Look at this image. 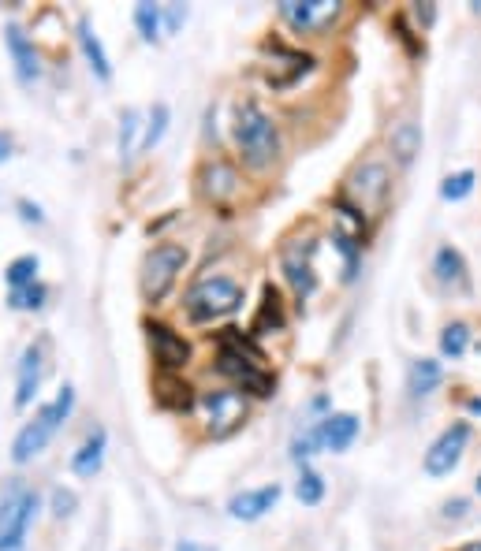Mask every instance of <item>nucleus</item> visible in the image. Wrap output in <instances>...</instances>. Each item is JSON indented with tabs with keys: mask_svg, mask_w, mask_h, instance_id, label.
<instances>
[{
	"mask_svg": "<svg viewBox=\"0 0 481 551\" xmlns=\"http://www.w3.org/2000/svg\"><path fill=\"white\" fill-rule=\"evenodd\" d=\"M265 354L254 343H250L239 328H224L220 332V358L217 369L224 377H232L235 384L258 399H269L273 395V377L265 373Z\"/></svg>",
	"mask_w": 481,
	"mask_h": 551,
	"instance_id": "obj_1",
	"label": "nucleus"
},
{
	"mask_svg": "<svg viewBox=\"0 0 481 551\" xmlns=\"http://www.w3.org/2000/svg\"><path fill=\"white\" fill-rule=\"evenodd\" d=\"M232 135L235 146L243 153V161L250 168H269L280 157V131H276L273 116L265 112L258 101H239L235 105V120H232Z\"/></svg>",
	"mask_w": 481,
	"mask_h": 551,
	"instance_id": "obj_2",
	"label": "nucleus"
},
{
	"mask_svg": "<svg viewBox=\"0 0 481 551\" xmlns=\"http://www.w3.org/2000/svg\"><path fill=\"white\" fill-rule=\"evenodd\" d=\"M71 410H75V388H71V384H64L53 403L38 406L34 421H27V425L19 429V436H15V444H12V458H15V462L23 466V462H30L34 455H42L45 447H49V440L56 436V429H60V425H64V421L71 417Z\"/></svg>",
	"mask_w": 481,
	"mask_h": 551,
	"instance_id": "obj_3",
	"label": "nucleus"
},
{
	"mask_svg": "<svg viewBox=\"0 0 481 551\" xmlns=\"http://www.w3.org/2000/svg\"><path fill=\"white\" fill-rule=\"evenodd\" d=\"M239 306H243V287L228 276H206L183 298V310L194 324H213L220 317H232Z\"/></svg>",
	"mask_w": 481,
	"mask_h": 551,
	"instance_id": "obj_4",
	"label": "nucleus"
},
{
	"mask_svg": "<svg viewBox=\"0 0 481 551\" xmlns=\"http://www.w3.org/2000/svg\"><path fill=\"white\" fill-rule=\"evenodd\" d=\"M187 265V250L179 246V242H157L146 261H142V276H138V287H142V298L157 306V302H165L172 295V287H176L179 272Z\"/></svg>",
	"mask_w": 481,
	"mask_h": 551,
	"instance_id": "obj_5",
	"label": "nucleus"
},
{
	"mask_svg": "<svg viewBox=\"0 0 481 551\" xmlns=\"http://www.w3.org/2000/svg\"><path fill=\"white\" fill-rule=\"evenodd\" d=\"M38 511V492L12 484L0 499V551H27V529Z\"/></svg>",
	"mask_w": 481,
	"mask_h": 551,
	"instance_id": "obj_6",
	"label": "nucleus"
},
{
	"mask_svg": "<svg viewBox=\"0 0 481 551\" xmlns=\"http://www.w3.org/2000/svg\"><path fill=\"white\" fill-rule=\"evenodd\" d=\"M344 15L340 0H280V19L299 34H325Z\"/></svg>",
	"mask_w": 481,
	"mask_h": 551,
	"instance_id": "obj_7",
	"label": "nucleus"
},
{
	"mask_svg": "<svg viewBox=\"0 0 481 551\" xmlns=\"http://www.w3.org/2000/svg\"><path fill=\"white\" fill-rule=\"evenodd\" d=\"M202 414H206V429L213 436H232L243 421H247V399L239 391H206L202 395Z\"/></svg>",
	"mask_w": 481,
	"mask_h": 551,
	"instance_id": "obj_8",
	"label": "nucleus"
},
{
	"mask_svg": "<svg viewBox=\"0 0 481 551\" xmlns=\"http://www.w3.org/2000/svg\"><path fill=\"white\" fill-rule=\"evenodd\" d=\"M467 440H470V425H463V421H455V425H448V429L440 432L437 440H433V447L426 451L429 477H448V473L459 466L463 451H467Z\"/></svg>",
	"mask_w": 481,
	"mask_h": 551,
	"instance_id": "obj_9",
	"label": "nucleus"
},
{
	"mask_svg": "<svg viewBox=\"0 0 481 551\" xmlns=\"http://www.w3.org/2000/svg\"><path fill=\"white\" fill-rule=\"evenodd\" d=\"M314 250L317 242L306 239V242H291L284 257H280V265H284V276H288L291 291L299 298H310L317 291V272H314Z\"/></svg>",
	"mask_w": 481,
	"mask_h": 551,
	"instance_id": "obj_10",
	"label": "nucleus"
},
{
	"mask_svg": "<svg viewBox=\"0 0 481 551\" xmlns=\"http://www.w3.org/2000/svg\"><path fill=\"white\" fill-rule=\"evenodd\" d=\"M146 339H150L153 358H157V365L165 373H176V369L191 362V343L179 336L176 328H168L161 321H146Z\"/></svg>",
	"mask_w": 481,
	"mask_h": 551,
	"instance_id": "obj_11",
	"label": "nucleus"
},
{
	"mask_svg": "<svg viewBox=\"0 0 481 551\" xmlns=\"http://www.w3.org/2000/svg\"><path fill=\"white\" fill-rule=\"evenodd\" d=\"M198 183H202V194H206L213 205H232L235 198H239V190H243V179H239V172H235L228 161L202 164Z\"/></svg>",
	"mask_w": 481,
	"mask_h": 551,
	"instance_id": "obj_12",
	"label": "nucleus"
},
{
	"mask_svg": "<svg viewBox=\"0 0 481 551\" xmlns=\"http://www.w3.org/2000/svg\"><path fill=\"white\" fill-rule=\"evenodd\" d=\"M351 194H355L358 202L355 209L362 213H370L377 205L388 198V168L385 164H362L355 175H351Z\"/></svg>",
	"mask_w": 481,
	"mask_h": 551,
	"instance_id": "obj_13",
	"label": "nucleus"
},
{
	"mask_svg": "<svg viewBox=\"0 0 481 551\" xmlns=\"http://www.w3.org/2000/svg\"><path fill=\"white\" fill-rule=\"evenodd\" d=\"M273 53V64H265V79H269V86H276V90H284L291 79V86L303 79L306 71L314 68V56L299 53V49H284V45H273L269 49Z\"/></svg>",
	"mask_w": 481,
	"mask_h": 551,
	"instance_id": "obj_14",
	"label": "nucleus"
},
{
	"mask_svg": "<svg viewBox=\"0 0 481 551\" xmlns=\"http://www.w3.org/2000/svg\"><path fill=\"white\" fill-rule=\"evenodd\" d=\"M280 484H262V488H247V492H239L232 496L228 503V514H232L235 522H258L262 514H269L280 503Z\"/></svg>",
	"mask_w": 481,
	"mask_h": 551,
	"instance_id": "obj_15",
	"label": "nucleus"
},
{
	"mask_svg": "<svg viewBox=\"0 0 481 551\" xmlns=\"http://www.w3.org/2000/svg\"><path fill=\"white\" fill-rule=\"evenodd\" d=\"M4 41H8V53H12L15 60V75H19V82L23 86H30V82L42 79V60H38V53H34V41L23 34V27H8L4 30Z\"/></svg>",
	"mask_w": 481,
	"mask_h": 551,
	"instance_id": "obj_16",
	"label": "nucleus"
},
{
	"mask_svg": "<svg viewBox=\"0 0 481 551\" xmlns=\"http://www.w3.org/2000/svg\"><path fill=\"white\" fill-rule=\"evenodd\" d=\"M42 373H45V343H30L19 358V384H15V406L23 410L30 406L34 391L42 384Z\"/></svg>",
	"mask_w": 481,
	"mask_h": 551,
	"instance_id": "obj_17",
	"label": "nucleus"
},
{
	"mask_svg": "<svg viewBox=\"0 0 481 551\" xmlns=\"http://www.w3.org/2000/svg\"><path fill=\"white\" fill-rule=\"evenodd\" d=\"M317 436H321V447H329V451H347L358 436V417L329 414L325 421H317Z\"/></svg>",
	"mask_w": 481,
	"mask_h": 551,
	"instance_id": "obj_18",
	"label": "nucleus"
},
{
	"mask_svg": "<svg viewBox=\"0 0 481 551\" xmlns=\"http://www.w3.org/2000/svg\"><path fill=\"white\" fill-rule=\"evenodd\" d=\"M105 444H109L105 429H94L90 436H86L83 447L71 455V470H75V477H94V473L101 470V462H105Z\"/></svg>",
	"mask_w": 481,
	"mask_h": 551,
	"instance_id": "obj_19",
	"label": "nucleus"
},
{
	"mask_svg": "<svg viewBox=\"0 0 481 551\" xmlns=\"http://www.w3.org/2000/svg\"><path fill=\"white\" fill-rule=\"evenodd\" d=\"M79 45H83V56H86V64H90V71H94L101 82H109L112 79L109 53H105L101 38L94 34V23H90V19H79Z\"/></svg>",
	"mask_w": 481,
	"mask_h": 551,
	"instance_id": "obj_20",
	"label": "nucleus"
},
{
	"mask_svg": "<svg viewBox=\"0 0 481 551\" xmlns=\"http://www.w3.org/2000/svg\"><path fill=\"white\" fill-rule=\"evenodd\" d=\"M280 328H284V306H280V291H276L273 283H265L262 310H258V317H254V324H250V332H254V336H265V332H280Z\"/></svg>",
	"mask_w": 481,
	"mask_h": 551,
	"instance_id": "obj_21",
	"label": "nucleus"
},
{
	"mask_svg": "<svg viewBox=\"0 0 481 551\" xmlns=\"http://www.w3.org/2000/svg\"><path fill=\"white\" fill-rule=\"evenodd\" d=\"M433 272H437V280L444 283V287H459V291L467 287V261H463V254L452 250V246H440L437 250Z\"/></svg>",
	"mask_w": 481,
	"mask_h": 551,
	"instance_id": "obj_22",
	"label": "nucleus"
},
{
	"mask_svg": "<svg viewBox=\"0 0 481 551\" xmlns=\"http://www.w3.org/2000/svg\"><path fill=\"white\" fill-rule=\"evenodd\" d=\"M440 362H433V358H418V362H411V373H407V391H411L414 399H426L429 391H437L440 384Z\"/></svg>",
	"mask_w": 481,
	"mask_h": 551,
	"instance_id": "obj_23",
	"label": "nucleus"
},
{
	"mask_svg": "<svg viewBox=\"0 0 481 551\" xmlns=\"http://www.w3.org/2000/svg\"><path fill=\"white\" fill-rule=\"evenodd\" d=\"M388 142H392V153H396L403 164L414 161V153L422 149V131H418V123L403 120L392 127V135H388Z\"/></svg>",
	"mask_w": 481,
	"mask_h": 551,
	"instance_id": "obj_24",
	"label": "nucleus"
},
{
	"mask_svg": "<svg viewBox=\"0 0 481 551\" xmlns=\"http://www.w3.org/2000/svg\"><path fill=\"white\" fill-rule=\"evenodd\" d=\"M157 403L168 406V410H191V406H194L191 384L172 380V377H161V380H157Z\"/></svg>",
	"mask_w": 481,
	"mask_h": 551,
	"instance_id": "obj_25",
	"label": "nucleus"
},
{
	"mask_svg": "<svg viewBox=\"0 0 481 551\" xmlns=\"http://www.w3.org/2000/svg\"><path fill=\"white\" fill-rule=\"evenodd\" d=\"M38 269H42V261H38L34 254H23V257H15L12 265L4 269V280H8L12 291H23V287H30V283H38Z\"/></svg>",
	"mask_w": 481,
	"mask_h": 551,
	"instance_id": "obj_26",
	"label": "nucleus"
},
{
	"mask_svg": "<svg viewBox=\"0 0 481 551\" xmlns=\"http://www.w3.org/2000/svg\"><path fill=\"white\" fill-rule=\"evenodd\" d=\"M138 131H142V116H138L135 108H127L124 120H120V157H124V161H131L138 149H142Z\"/></svg>",
	"mask_w": 481,
	"mask_h": 551,
	"instance_id": "obj_27",
	"label": "nucleus"
},
{
	"mask_svg": "<svg viewBox=\"0 0 481 551\" xmlns=\"http://www.w3.org/2000/svg\"><path fill=\"white\" fill-rule=\"evenodd\" d=\"M470 347V328L463 321L448 324L444 332H440V350H444V358H463Z\"/></svg>",
	"mask_w": 481,
	"mask_h": 551,
	"instance_id": "obj_28",
	"label": "nucleus"
},
{
	"mask_svg": "<svg viewBox=\"0 0 481 551\" xmlns=\"http://www.w3.org/2000/svg\"><path fill=\"white\" fill-rule=\"evenodd\" d=\"M135 27L146 41H157L161 38V8L150 4V0H142L135 8Z\"/></svg>",
	"mask_w": 481,
	"mask_h": 551,
	"instance_id": "obj_29",
	"label": "nucleus"
},
{
	"mask_svg": "<svg viewBox=\"0 0 481 551\" xmlns=\"http://www.w3.org/2000/svg\"><path fill=\"white\" fill-rule=\"evenodd\" d=\"M168 120H172V112H168V105H153L150 123H146V135H142V149H153L157 142H161V138H165Z\"/></svg>",
	"mask_w": 481,
	"mask_h": 551,
	"instance_id": "obj_30",
	"label": "nucleus"
},
{
	"mask_svg": "<svg viewBox=\"0 0 481 551\" xmlns=\"http://www.w3.org/2000/svg\"><path fill=\"white\" fill-rule=\"evenodd\" d=\"M45 298H49V287H45V283H30L23 291H12L8 302H12L15 310H42Z\"/></svg>",
	"mask_w": 481,
	"mask_h": 551,
	"instance_id": "obj_31",
	"label": "nucleus"
},
{
	"mask_svg": "<svg viewBox=\"0 0 481 551\" xmlns=\"http://www.w3.org/2000/svg\"><path fill=\"white\" fill-rule=\"evenodd\" d=\"M295 492H299V499L310 503V507L321 503V496H325V481H321V473L303 466V473H299V488H295Z\"/></svg>",
	"mask_w": 481,
	"mask_h": 551,
	"instance_id": "obj_32",
	"label": "nucleus"
},
{
	"mask_svg": "<svg viewBox=\"0 0 481 551\" xmlns=\"http://www.w3.org/2000/svg\"><path fill=\"white\" fill-rule=\"evenodd\" d=\"M470 190H474V172H455L444 179V187H440V198H448V202H459V198H467Z\"/></svg>",
	"mask_w": 481,
	"mask_h": 551,
	"instance_id": "obj_33",
	"label": "nucleus"
},
{
	"mask_svg": "<svg viewBox=\"0 0 481 551\" xmlns=\"http://www.w3.org/2000/svg\"><path fill=\"white\" fill-rule=\"evenodd\" d=\"M75 507H79L75 492H68V488H56L53 492V514L56 518H68V514H75Z\"/></svg>",
	"mask_w": 481,
	"mask_h": 551,
	"instance_id": "obj_34",
	"label": "nucleus"
},
{
	"mask_svg": "<svg viewBox=\"0 0 481 551\" xmlns=\"http://www.w3.org/2000/svg\"><path fill=\"white\" fill-rule=\"evenodd\" d=\"M183 19H187V8H183V4H172V8H168V15H165L168 30H179V27H183Z\"/></svg>",
	"mask_w": 481,
	"mask_h": 551,
	"instance_id": "obj_35",
	"label": "nucleus"
},
{
	"mask_svg": "<svg viewBox=\"0 0 481 551\" xmlns=\"http://www.w3.org/2000/svg\"><path fill=\"white\" fill-rule=\"evenodd\" d=\"M19 213H23V220H30V224H42L45 216L38 205H30V202H19Z\"/></svg>",
	"mask_w": 481,
	"mask_h": 551,
	"instance_id": "obj_36",
	"label": "nucleus"
},
{
	"mask_svg": "<svg viewBox=\"0 0 481 551\" xmlns=\"http://www.w3.org/2000/svg\"><path fill=\"white\" fill-rule=\"evenodd\" d=\"M12 157V135L8 131H0V164Z\"/></svg>",
	"mask_w": 481,
	"mask_h": 551,
	"instance_id": "obj_37",
	"label": "nucleus"
},
{
	"mask_svg": "<svg viewBox=\"0 0 481 551\" xmlns=\"http://www.w3.org/2000/svg\"><path fill=\"white\" fill-rule=\"evenodd\" d=\"M414 15H418V19H422V23H433V15H437V8H433V4H418V8H414Z\"/></svg>",
	"mask_w": 481,
	"mask_h": 551,
	"instance_id": "obj_38",
	"label": "nucleus"
},
{
	"mask_svg": "<svg viewBox=\"0 0 481 551\" xmlns=\"http://www.w3.org/2000/svg\"><path fill=\"white\" fill-rule=\"evenodd\" d=\"M463 511H467V499H455V503H448V507H444V514H448V518H463Z\"/></svg>",
	"mask_w": 481,
	"mask_h": 551,
	"instance_id": "obj_39",
	"label": "nucleus"
},
{
	"mask_svg": "<svg viewBox=\"0 0 481 551\" xmlns=\"http://www.w3.org/2000/svg\"><path fill=\"white\" fill-rule=\"evenodd\" d=\"M176 551H198V548H194L191 540H179V544H176Z\"/></svg>",
	"mask_w": 481,
	"mask_h": 551,
	"instance_id": "obj_40",
	"label": "nucleus"
},
{
	"mask_svg": "<svg viewBox=\"0 0 481 551\" xmlns=\"http://www.w3.org/2000/svg\"><path fill=\"white\" fill-rule=\"evenodd\" d=\"M459 551H481V540H470V544H463Z\"/></svg>",
	"mask_w": 481,
	"mask_h": 551,
	"instance_id": "obj_41",
	"label": "nucleus"
},
{
	"mask_svg": "<svg viewBox=\"0 0 481 551\" xmlns=\"http://www.w3.org/2000/svg\"><path fill=\"white\" fill-rule=\"evenodd\" d=\"M470 410H474V414H481V399H470Z\"/></svg>",
	"mask_w": 481,
	"mask_h": 551,
	"instance_id": "obj_42",
	"label": "nucleus"
},
{
	"mask_svg": "<svg viewBox=\"0 0 481 551\" xmlns=\"http://www.w3.org/2000/svg\"><path fill=\"white\" fill-rule=\"evenodd\" d=\"M478 492H481V477H478Z\"/></svg>",
	"mask_w": 481,
	"mask_h": 551,
	"instance_id": "obj_43",
	"label": "nucleus"
}]
</instances>
